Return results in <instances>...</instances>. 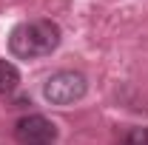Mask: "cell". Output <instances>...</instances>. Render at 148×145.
<instances>
[{
  "mask_svg": "<svg viewBox=\"0 0 148 145\" xmlns=\"http://www.w3.org/2000/svg\"><path fill=\"white\" fill-rule=\"evenodd\" d=\"M60 46V26L51 20H26L12 29L9 51L20 60H37Z\"/></svg>",
  "mask_w": 148,
  "mask_h": 145,
  "instance_id": "cell-1",
  "label": "cell"
},
{
  "mask_svg": "<svg viewBox=\"0 0 148 145\" xmlns=\"http://www.w3.org/2000/svg\"><path fill=\"white\" fill-rule=\"evenodd\" d=\"M86 91H88V83L80 71H57L46 80L43 97L51 105H74L86 97Z\"/></svg>",
  "mask_w": 148,
  "mask_h": 145,
  "instance_id": "cell-2",
  "label": "cell"
},
{
  "mask_svg": "<svg viewBox=\"0 0 148 145\" xmlns=\"http://www.w3.org/2000/svg\"><path fill=\"white\" fill-rule=\"evenodd\" d=\"M14 137H17L20 145H54L57 125L43 114H29V117L17 120Z\"/></svg>",
  "mask_w": 148,
  "mask_h": 145,
  "instance_id": "cell-3",
  "label": "cell"
},
{
  "mask_svg": "<svg viewBox=\"0 0 148 145\" xmlns=\"http://www.w3.org/2000/svg\"><path fill=\"white\" fill-rule=\"evenodd\" d=\"M20 83V71L14 68V63H9V60H0V94H9V91H14Z\"/></svg>",
  "mask_w": 148,
  "mask_h": 145,
  "instance_id": "cell-4",
  "label": "cell"
},
{
  "mask_svg": "<svg viewBox=\"0 0 148 145\" xmlns=\"http://www.w3.org/2000/svg\"><path fill=\"white\" fill-rule=\"evenodd\" d=\"M123 145H148V128L145 125L131 128L128 134H125V140H123Z\"/></svg>",
  "mask_w": 148,
  "mask_h": 145,
  "instance_id": "cell-5",
  "label": "cell"
}]
</instances>
